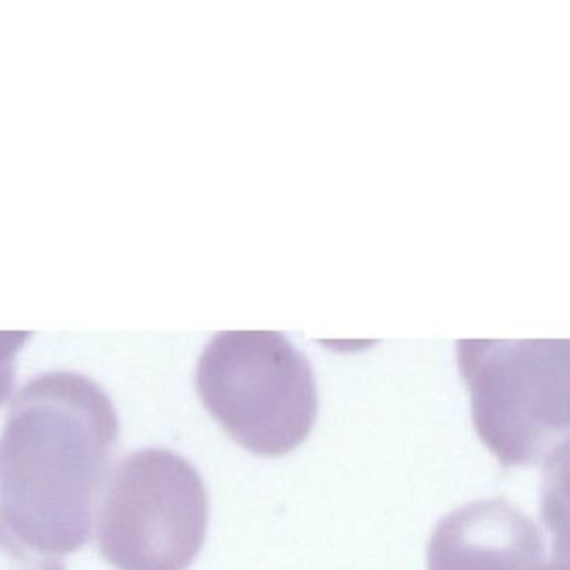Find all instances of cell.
<instances>
[{
  "instance_id": "obj_1",
  "label": "cell",
  "mask_w": 570,
  "mask_h": 570,
  "mask_svg": "<svg viewBox=\"0 0 570 570\" xmlns=\"http://www.w3.org/2000/svg\"><path fill=\"white\" fill-rule=\"evenodd\" d=\"M118 439V412L99 383L76 372L36 376L0 435V513L45 552L81 549Z\"/></svg>"
},
{
  "instance_id": "obj_2",
  "label": "cell",
  "mask_w": 570,
  "mask_h": 570,
  "mask_svg": "<svg viewBox=\"0 0 570 570\" xmlns=\"http://www.w3.org/2000/svg\"><path fill=\"white\" fill-rule=\"evenodd\" d=\"M205 409L235 442L282 456L308 439L318 392L308 358L279 332H223L196 366Z\"/></svg>"
},
{
  "instance_id": "obj_3",
  "label": "cell",
  "mask_w": 570,
  "mask_h": 570,
  "mask_svg": "<svg viewBox=\"0 0 570 570\" xmlns=\"http://www.w3.org/2000/svg\"><path fill=\"white\" fill-rule=\"evenodd\" d=\"M566 340H462L476 435L503 466L542 462L569 429Z\"/></svg>"
},
{
  "instance_id": "obj_4",
  "label": "cell",
  "mask_w": 570,
  "mask_h": 570,
  "mask_svg": "<svg viewBox=\"0 0 570 570\" xmlns=\"http://www.w3.org/2000/svg\"><path fill=\"white\" fill-rule=\"evenodd\" d=\"M209 500L178 453L142 449L119 462L99 512V552L118 570H188L206 539Z\"/></svg>"
},
{
  "instance_id": "obj_5",
  "label": "cell",
  "mask_w": 570,
  "mask_h": 570,
  "mask_svg": "<svg viewBox=\"0 0 570 570\" xmlns=\"http://www.w3.org/2000/svg\"><path fill=\"white\" fill-rule=\"evenodd\" d=\"M429 570H567L546 559L535 523L503 499L479 500L440 520L429 543Z\"/></svg>"
},
{
  "instance_id": "obj_6",
  "label": "cell",
  "mask_w": 570,
  "mask_h": 570,
  "mask_svg": "<svg viewBox=\"0 0 570 570\" xmlns=\"http://www.w3.org/2000/svg\"><path fill=\"white\" fill-rule=\"evenodd\" d=\"M0 570H66V563L26 542L0 513Z\"/></svg>"
},
{
  "instance_id": "obj_7",
  "label": "cell",
  "mask_w": 570,
  "mask_h": 570,
  "mask_svg": "<svg viewBox=\"0 0 570 570\" xmlns=\"http://www.w3.org/2000/svg\"><path fill=\"white\" fill-rule=\"evenodd\" d=\"M29 338L28 332H0V405L14 389L16 356Z\"/></svg>"
}]
</instances>
